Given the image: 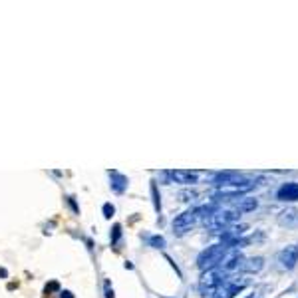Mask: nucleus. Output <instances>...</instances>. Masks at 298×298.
<instances>
[{
    "label": "nucleus",
    "instance_id": "7ed1b4c3",
    "mask_svg": "<svg viewBox=\"0 0 298 298\" xmlns=\"http://www.w3.org/2000/svg\"><path fill=\"white\" fill-rule=\"evenodd\" d=\"M238 219V213L235 209H213L209 213V217L205 219V227L211 231H227L229 227H233V223Z\"/></svg>",
    "mask_w": 298,
    "mask_h": 298
},
{
    "label": "nucleus",
    "instance_id": "1a4fd4ad",
    "mask_svg": "<svg viewBox=\"0 0 298 298\" xmlns=\"http://www.w3.org/2000/svg\"><path fill=\"white\" fill-rule=\"evenodd\" d=\"M265 267V258L263 256H253V258H243L240 263V272H260Z\"/></svg>",
    "mask_w": 298,
    "mask_h": 298
},
{
    "label": "nucleus",
    "instance_id": "dca6fc26",
    "mask_svg": "<svg viewBox=\"0 0 298 298\" xmlns=\"http://www.w3.org/2000/svg\"><path fill=\"white\" fill-rule=\"evenodd\" d=\"M114 213H116L114 205H111V203H105L104 205V217L105 219H111V217H114Z\"/></svg>",
    "mask_w": 298,
    "mask_h": 298
},
{
    "label": "nucleus",
    "instance_id": "6ab92c4d",
    "mask_svg": "<svg viewBox=\"0 0 298 298\" xmlns=\"http://www.w3.org/2000/svg\"><path fill=\"white\" fill-rule=\"evenodd\" d=\"M60 298H74V294L70 290H64V292H60Z\"/></svg>",
    "mask_w": 298,
    "mask_h": 298
},
{
    "label": "nucleus",
    "instance_id": "f257e3e1",
    "mask_svg": "<svg viewBox=\"0 0 298 298\" xmlns=\"http://www.w3.org/2000/svg\"><path fill=\"white\" fill-rule=\"evenodd\" d=\"M254 183L253 179H223L221 183H217V189H215V195L217 197H225V199H237L240 195L249 193L253 189Z\"/></svg>",
    "mask_w": 298,
    "mask_h": 298
},
{
    "label": "nucleus",
    "instance_id": "aec40b11",
    "mask_svg": "<svg viewBox=\"0 0 298 298\" xmlns=\"http://www.w3.org/2000/svg\"><path fill=\"white\" fill-rule=\"evenodd\" d=\"M8 276V272H6V268H2L0 267V278H6Z\"/></svg>",
    "mask_w": 298,
    "mask_h": 298
},
{
    "label": "nucleus",
    "instance_id": "9b49d317",
    "mask_svg": "<svg viewBox=\"0 0 298 298\" xmlns=\"http://www.w3.org/2000/svg\"><path fill=\"white\" fill-rule=\"evenodd\" d=\"M109 177L114 179V181H111V189H114L118 195H121L125 189H127V177L119 175L118 171H109Z\"/></svg>",
    "mask_w": 298,
    "mask_h": 298
},
{
    "label": "nucleus",
    "instance_id": "2eb2a0df",
    "mask_svg": "<svg viewBox=\"0 0 298 298\" xmlns=\"http://www.w3.org/2000/svg\"><path fill=\"white\" fill-rule=\"evenodd\" d=\"M149 243H151V247H155V249H161L165 245V238L163 237H151L149 238Z\"/></svg>",
    "mask_w": 298,
    "mask_h": 298
},
{
    "label": "nucleus",
    "instance_id": "0eeeda50",
    "mask_svg": "<svg viewBox=\"0 0 298 298\" xmlns=\"http://www.w3.org/2000/svg\"><path fill=\"white\" fill-rule=\"evenodd\" d=\"M240 288H243V284H238L237 281H229V278H227V281L213 292V296L211 298H235Z\"/></svg>",
    "mask_w": 298,
    "mask_h": 298
},
{
    "label": "nucleus",
    "instance_id": "4468645a",
    "mask_svg": "<svg viewBox=\"0 0 298 298\" xmlns=\"http://www.w3.org/2000/svg\"><path fill=\"white\" fill-rule=\"evenodd\" d=\"M121 238V225H114V231H111V247H116Z\"/></svg>",
    "mask_w": 298,
    "mask_h": 298
},
{
    "label": "nucleus",
    "instance_id": "39448f33",
    "mask_svg": "<svg viewBox=\"0 0 298 298\" xmlns=\"http://www.w3.org/2000/svg\"><path fill=\"white\" fill-rule=\"evenodd\" d=\"M227 281V272H223L221 268H209L205 270V274H203V278H201V290L209 294V296H213V292L221 286V284Z\"/></svg>",
    "mask_w": 298,
    "mask_h": 298
},
{
    "label": "nucleus",
    "instance_id": "9d476101",
    "mask_svg": "<svg viewBox=\"0 0 298 298\" xmlns=\"http://www.w3.org/2000/svg\"><path fill=\"white\" fill-rule=\"evenodd\" d=\"M276 197L281 201H298V183H284L276 191Z\"/></svg>",
    "mask_w": 298,
    "mask_h": 298
},
{
    "label": "nucleus",
    "instance_id": "f3484780",
    "mask_svg": "<svg viewBox=\"0 0 298 298\" xmlns=\"http://www.w3.org/2000/svg\"><path fill=\"white\" fill-rule=\"evenodd\" d=\"M56 290H60V284L56 283V281H52L50 284H46V292H56Z\"/></svg>",
    "mask_w": 298,
    "mask_h": 298
},
{
    "label": "nucleus",
    "instance_id": "20e7f679",
    "mask_svg": "<svg viewBox=\"0 0 298 298\" xmlns=\"http://www.w3.org/2000/svg\"><path fill=\"white\" fill-rule=\"evenodd\" d=\"M229 251V245H213V247H209L207 251H203V253L199 254V258H197V263H199V267L203 268V270H209V268H217L221 265V260H223L225 253Z\"/></svg>",
    "mask_w": 298,
    "mask_h": 298
},
{
    "label": "nucleus",
    "instance_id": "423d86ee",
    "mask_svg": "<svg viewBox=\"0 0 298 298\" xmlns=\"http://www.w3.org/2000/svg\"><path fill=\"white\" fill-rule=\"evenodd\" d=\"M278 263H281V267L286 268V270H292V268L298 265V247L296 245H290V247H286L283 249L281 253H278Z\"/></svg>",
    "mask_w": 298,
    "mask_h": 298
},
{
    "label": "nucleus",
    "instance_id": "f8f14e48",
    "mask_svg": "<svg viewBox=\"0 0 298 298\" xmlns=\"http://www.w3.org/2000/svg\"><path fill=\"white\" fill-rule=\"evenodd\" d=\"M256 199H238L237 203L233 205V209L237 211L238 215H243V213H251V211H254L256 209Z\"/></svg>",
    "mask_w": 298,
    "mask_h": 298
},
{
    "label": "nucleus",
    "instance_id": "ddd939ff",
    "mask_svg": "<svg viewBox=\"0 0 298 298\" xmlns=\"http://www.w3.org/2000/svg\"><path fill=\"white\" fill-rule=\"evenodd\" d=\"M281 223L283 225H294L298 221V209H286L284 213H281Z\"/></svg>",
    "mask_w": 298,
    "mask_h": 298
},
{
    "label": "nucleus",
    "instance_id": "f03ea898",
    "mask_svg": "<svg viewBox=\"0 0 298 298\" xmlns=\"http://www.w3.org/2000/svg\"><path fill=\"white\" fill-rule=\"evenodd\" d=\"M213 209L209 207H195V209H189V211H185V213H181L179 217L173 219V231L175 233H187L191 227L199 223L201 219H207L209 213H211Z\"/></svg>",
    "mask_w": 298,
    "mask_h": 298
},
{
    "label": "nucleus",
    "instance_id": "a211bd4d",
    "mask_svg": "<svg viewBox=\"0 0 298 298\" xmlns=\"http://www.w3.org/2000/svg\"><path fill=\"white\" fill-rule=\"evenodd\" d=\"M105 298H114V288H109V283H105Z\"/></svg>",
    "mask_w": 298,
    "mask_h": 298
},
{
    "label": "nucleus",
    "instance_id": "6e6552de",
    "mask_svg": "<svg viewBox=\"0 0 298 298\" xmlns=\"http://www.w3.org/2000/svg\"><path fill=\"white\" fill-rule=\"evenodd\" d=\"M173 181H177L181 185H193L199 179V171H191V169H175L169 173Z\"/></svg>",
    "mask_w": 298,
    "mask_h": 298
}]
</instances>
